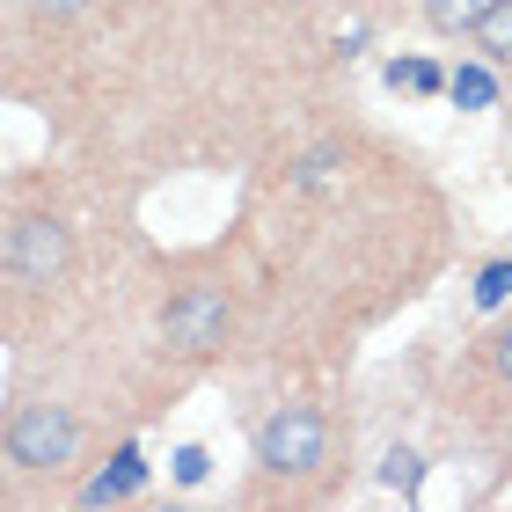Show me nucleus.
<instances>
[{"mask_svg":"<svg viewBox=\"0 0 512 512\" xmlns=\"http://www.w3.org/2000/svg\"><path fill=\"white\" fill-rule=\"evenodd\" d=\"M169 337L183 344V352H213V344L227 337V293L220 286H191L169 308Z\"/></svg>","mask_w":512,"mask_h":512,"instance_id":"20e7f679","label":"nucleus"},{"mask_svg":"<svg viewBox=\"0 0 512 512\" xmlns=\"http://www.w3.org/2000/svg\"><path fill=\"white\" fill-rule=\"evenodd\" d=\"M256 461L278 476H315L330 461V417L322 410H278L264 432H256Z\"/></svg>","mask_w":512,"mask_h":512,"instance_id":"f257e3e1","label":"nucleus"},{"mask_svg":"<svg viewBox=\"0 0 512 512\" xmlns=\"http://www.w3.org/2000/svg\"><path fill=\"white\" fill-rule=\"evenodd\" d=\"M476 44H483V59H491V66H512V0H498V8L483 15Z\"/></svg>","mask_w":512,"mask_h":512,"instance_id":"423d86ee","label":"nucleus"},{"mask_svg":"<svg viewBox=\"0 0 512 512\" xmlns=\"http://www.w3.org/2000/svg\"><path fill=\"white\" fill-rule=\"evenodd\" d=\"M491 8H498V0H425V22L439 37H476Z\"/></svg>","mask_w":512,"mask_h":512,"instance_id":"39448f33","label":"nucleus"},{"mask_svg":"<svg viewBox=\"0 0 512 512\" xmlns=\"http://www.w3.org/2000/svg\"><path fill=\"white\" fill-rule=\"evenodd\" d=\"M30 8H37V15H81L88 0H30Z\"/></svg>","mask_w":512,"mask_h":512,"instance_id":"1a4fd4ad","label":"nucleus"},{"mask_svg":"<svg viewBox=\"0 0 512 512\" xmlns=\"http://www.w3.org/2000/svg\"><path fill=\"white\" fill-rule=\"evenodd\" d=\"M66 271V227L59 220H15L8 227V278L15 286H52Z\"/></svg>","mask_w":512,"mask_h":512,"instance_id":"7ed1b4c3","label":"nucleus"},{"mask_svg":"<svg viewBox=\"0 0 512 512\" xmlns=\"http://www.w3.org/2000/svg\"><path fill=\"white\" fill-rule=\"evenodd\" d=\"M505 293H512V264H491V271H483V286H476V300H483V308H498Z\"/></svg>","mask_w":512,"mask_h":512,"instance_id":"0eeeda50","label":"nucleus"},{"mask_svg":"<svg viewBox=\"0 0 512 512\" xmlns=\"http://www.w3.org/2000/svg\"><path fill=\"white\" fill-rule=\"evenodd\" d=\"M454 96H461V103H491V74H461Z\"/></svg>","mask_w":512,"mask_h":512,"instance_id":"6e6552de","label":"nucleus"},{"mask_svg":"<svg viewBox=\"0 0 512 512\" xmlns=\"http://www.w3.org/2000/svg\"><path fill=\"white\" fill-rule=\"evenodd\" d=\"M74 447H81V425L59 403H30V410L8 417V461L15 469H66Z\"/></svg>","mask_w":512,"mask_h":512,"instance_id":"f03ea898","label":"nucleus"},{"mask_svg":"<svg viewBox=\"0 0 512 512\" xmlns=\"http://www.w3.org/2000/svg\"><path fill=\"white\" fill-rule=\"evenodd\" d=\"M498 374H505V381H512V330H505V337H498Z\"/></svg>","mask_w":512,"mask_h":512,"instance_id":"9d476101","label":"nucleus"}]
</instances>
